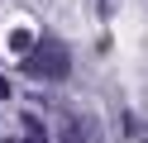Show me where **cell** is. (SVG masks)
I'll return each instance as SVG.
<instances>
[{
  "label": "cell",
  "mask_w": 148,
  "mask_h": 143,
  "mask_svg": "<svg viewBox=\"0 0 148 143\" xmlns=\"http://www.w3.org/2000/svg\"><path fill=\"white\" fill-rule=\"evenodd\" d=\"M58 143H100V124L86 119V114H77V119L58 133Z\"/></svg>",
  "instance_id": "7a4b0ae2"
},
{
  "label": "cell",
  "mask_w": 148,
  "mask_h": 143,
  "mask_svg": "<svg viewBox=\"0 0 148 143\" xmlns=\"http://www.w3.org/2000/svg\"><path fill=\"white\" fill-rule=\"evenodd\" d=\"M5 95H10V81H5V76H0V100H5Z\"/></svg>",
  "instance_id": "277c9868"
},
{
  "label": "cell",
  "mask_w": 148,
  "mask_h": 143,
  "mask_svg": "<svg viewBox=\"0 0 148 143\" xmlns=\"http://www.w3.org/2000/svg\"><path fill=\"white\" fill-rule=\"evenodd\" d=\"M24 67L38 76H48V81H62V76L72 72V57H67V43H58V38H38L34 43V53L24 57Z\"/></svg>",
  "instance_id": "6da1fadb"
},
{
  "label": "cell",
  "mask_w": 148,
  "mask_h": 143,
  "mask_svg": "<svg viewBox=\"0 0 148 143\" xmlns=\"http://www.w3.org/2000/svg\"><path fill=\"white\" fill-rule=\"evenodd\" d=\"M14 143H48V129L38 114H24V138H14Z\"/></svg>",
  "instance_id": "3957f363"
}]
</instances>
